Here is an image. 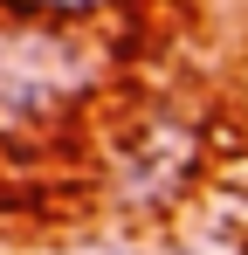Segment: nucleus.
<instances>
[{"instance_id":"7ed1b4c3","label":"nucleus","mask_w":248,"mask_h":255,"mask_svg":"<svg viewBox=\"0 0 248 255\" xmlns=\"http://www.w3.org/2000/svg\"><path fill=\"white\" fill-rule=\"evenodd\" d=\"M7 7L41 14V21H83V14H104V7H118V0H7Z\"/></svg>"},{"instance_id":"f03ea898","label":"nucleus","mask_w":248,"mask_h":255,"mask_svg":"<svg viewBox=\"0 0 248 255\" xmlns=\"http://www.w3.org/2000/svg\"><path fill=\"white\" fill-rule=\"evenodd\" d=\"M193 172H200V131L179 118H145L111 152V200L124 214H159L193 186Z\"/></svg>"},{"instance_id":"f257e3e1","label":"nucleus","mask_w":248,"mask_h":255,"mask_svg":"<svg viewBox=\"0 0 248 255\" xmlns=\"http://www.w3.org/2000/svg\"><path fill=\"white\" fill-rule=\"evenodd\" d=\"M104 83V55L76 28L0 21V145L41 138L69 111H83Z\"/></svg>"}]
</instances>
